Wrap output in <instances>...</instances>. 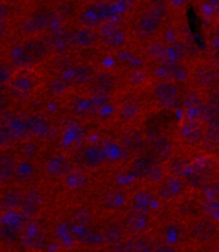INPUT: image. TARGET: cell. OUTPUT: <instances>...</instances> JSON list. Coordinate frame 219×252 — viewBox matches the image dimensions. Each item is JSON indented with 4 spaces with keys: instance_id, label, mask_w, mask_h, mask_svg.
<instances>
[{
    "instance_id": "cell-53",
    "label": "cell",
    "mask_w": 219,
    "mask_h": 252,
    "mask_svg": "<svg viewBox=\"0 0 219 252\" xmlns=\"http://www.w3.org/2000/svg\"><path fill=\"white\" fill-rule=\"evenodd\" d=\"M212 252H219V249H215V250H213Z\"/></svg>"
},
{
    "instance_id": "cell-20",
    "label": "cell",
    "mask_w": 219,
    "mask_h": 252,
    "mask_svg": "<svg viewBox=\"0 0 219 252\" xmlns=\"http://www.w3.org/2000/svg\"><path fill=\"white\" fill-rule=\"evenodd\" d=\"M71 110L75 116L79 118H88L97 111L91 97H79L74 99V102L71 104Z\"/></svg>"
},
{
    "instance_id": "cell-22",
    "label": "cell",
    "mask_w": 219,
    "mask_h": 252,
    "mask_svg": "<svg viewBox=\"0 0 219 252\" xmlns=\"http://www.w3.org/2000/svg\"><path fill=\"white\" fill-rule=\"evenodd\" d=\"M105 159V151L104 149L98 146V144H94V146L88 147L84 152V160L87 166L89 167H98L101 163H103Z\"/></svg>"
},
{
    "instance_id": "cell-45",
    "label": "cell",
    "mask_w": 219,
    "mask_h": 252,
    "mask_svg": "<svg viewBox=\"0 0 219 252\" xmlns=\"http://www.w3.org/2000/svg\"><path fill=\"white\" fill-rule=\"evenodd\" d=\"M117 194L118 193L111 192V193L108 194L107 197L105 198V205L109 207V209H115V207H117V206L121 204V203H119V202H121V198L119 199Z\"/></svg>"
},
{
    "instance_id": "cell-7",
    "label": "cell",
    "mask_w": 219,
    "mask_h": 252,
    "mask_svg": "<svg viewBox=\"0 0 219 252\" xmlns=\"http://www.w3.org/2000/svg\"><path fill=\"white\" fill-rule=\"evenodd\" d=\"M178 86L171 81H160L154 87V95L157 102L164 106H173L179 97Z\"/></svg>"
},
{
    "instance_id": "cell-48",
    "label": "cell",
    "mask_w": 219,
    "mask_h": 252,
    "mask_svg": "<svg viewBox=\"0 0 219 252\" xmlns=\"http://www.w3.org/2000/svg\"><path fill=\"white\" fill-rule=\"evenodd\" d=\"M154 252H177V250L169 245H162L156 248Z\"/></svg>"
},
{
    "instance_id": "cell-23",
    "label": "cell",
    "mask_w": 219,
    "mask_h": 252,
    "mask_svg": "<svg viewBox=\"0 0 219 252\" xmlns=\"http://www.w3.org/2000/svg\"><path fill=\"white\" fill-rule=\"evenodd\" d=\"M23 244L25 245V247L32 250H44L47 247L48 239L43 233L34 231L23 237Z\"/></svg>"
},
{
    "instance_id": "cell-37",
    "label": "cell",
    "mask_w": 219,
    "mask_h": 252,
    "mask_svg": "<svg viewBox=\"0 0 219 252\" xmlns=\"http://www.w3.org/2000/svg\"><path fill=\"white\" fill-rule=\"evenodd\" d=\"M79 239H80V242L85 245L96 246L98 244H101L102 241H104V237H103V235H99L95 232L87 231L80 235Z\"/></svg>"
},
{
    "instance_id": "cell-41",
    "label": "cell",
    "mask_w": 219,
    "mask_h": 252,
    "mask_svg": "<svg viewBox=\"0 0 219 252\" xmlns=\"http://www.w3.org/2000/svg\"><path fill=\"white\" fill-rule=\"evenodd\" d=\"M1 234L3 239H5L7 242H13L16 238H18V236H20L18 231H16L15 228H12V226H9V225L3 226L1 230Z\"/></svg>"
},
{
    "instance_id": "cell-30",
    "label": "cell",
    "mask_w": 219,
    "mask_h": 252,
    "mask_svg": "<svg viewBox=\"0 0 219 252\" xmlns=\"http://www.w3.org/2000/svg\"><path fill=\"white\" fill-rule=\"evenodd\" d=\"M88 183V176L80 171H72L66 176V185L71 189H81Z\"/></svg>"
},
{
    "instance_id": "cell-14",
    "label": "cell",
    "mask_w": 219,
    "mask_h": 252,
    "mask_svg": "<svg viewBox=\"0 0 219 252\" xmlns=\"http://www.w3.org/2000/svg\"><path fill=\"white\" fill-rule=\"evenodd\" d=\"M193 79L197 86L208 89L214 87L219 81V72L211 67H200L193 74Z\"/></svg>"
},
{
    "instance_id": "cell-26",
    "label": "cell",
    "mask_w": 219,
    "mask_h": 252,
    "mask_svg": "<svg viewBox=\"0 0 219 252\" xmlns=\"http://www.w3.org/2000/svg\"><path fill=\"white\" fill-rule=\"evenodd\" d=\"M152 202H153L152 194L149 191L142 190V191L137 192L134 196L133 201H131V207H133V210L136 212L147 213L149 212L150 209H151Z\"/></svg>"
},
{
    "instance_id": "cell-18",
    "label": "cell",
    "mask_w": 219,
    "mask_h": 252,
    "mask_svg": "<svg viewBox=\"0 0 219 252\" xmlns=\"http://www.w3.org/2000/svg\"><path fill=\"white\" fill-rule=\"evenodd\" d=\"M53 13L46 8L36 10L29 20V27L34 31L45 30L53 22Z\"/></svg>"
},
{
    "instance_id": "cell-11",
    "label": "cell",
    "mask_w": 219,
    "mask_h": 252,
    "mask_svg": "<svg viewBox=\"0 0 219 252\" xmlns=\"http://www.w3.org/2000/svg\"><path fill=\"white\" fill-rule=\"evenodd\" d=\"M46 172L54 176H67L73 170V163L64 155H57L46 162Z\"/></svg>"
},
{
    "instance_id": "cell-40",
    "label": "cell",
    "mask_w": 219,
    "mask_h": 252,
    "mask_svg": "<svg viewBox=\"0 0 219 252\" xmlns=\"http://www.w3.org/2000/svg\"><path fill=\"white\" fill-rule=\"evenodd\" d=\"M164 178V170L159 166V165H154L151 167V169L149 170V172L147 174V179L152 182V183H158Z\"/></svg>"
},
{
    "instance_id": "cell-32",
    "label": "cell",
    "mask_w": 219,
    "mask_h": 252,
    "mask_svg": "<svg viewBox=\"0 0 219 252\" xmlns=\"http://www.w3.org/2000/svg\"><path fill=\"white\" fill-rule=\"evenodd\" d=\"M188 54V49H187L184 43H174L167 49V55L171 57V61H179L183 60Z\"/></svg>"
},
{
    "instance_id": "cell-2",
    "label": "cell",
    "mask_w": 219,
    "mask_h": 252,
    "mask_svg": "<svg viewBox=\"0 0 219 252\" xmlns=\"http://www.w3.org/2000/svg\"><path fill=\"white\" fill-rule=\"evenodd\" d=\"M20 46L26 68L39 64L43 60H45L49 53L48 44L40 37L35 36L25 40Z\"/></svg>"
},
{
    "instance_id": "cell-15",
    "label": "cell",
    "mask_w": 219,
    "mask_h": 252,
    "mask_svg": "<svg viewBox=\"0 0 219 252\" xmlns=\"http://www.w3.org/2000/svg\"><path fill=\"white\" fill-rule=\"evenodd\" d=\"M216 225L211 221H200L192 230L193 238L201 244L210 243L216 236Z\"/></svg>"
},
{
    "instance_id": "cell-29",
    "label": "cell",
    "mask_w": 219,
    "mask_h": 252,
    "mask_svg": "<svg viewBox=\"0 0 219 252\" xmlns=\"http://www.w3.org/2000/svg\"><path fill=\"white\" fill-rule=\"evenodd\" d=\"M104 242L110 245H116L121 243L123 238V231L118 224H110L106 226L103 233Z\"/></svg>"
},
{
    "instance_id": "cell-10",
    "label": "cell",
    "mask_w": 219,
    "mask_h": 252,
    "mask_svg": "<svg viewBox=\"0 0 219 252\" xmlns=\"http://www.w3.org/2000/svg\"><path fill=\"white\" fill-rule=\"evenodd\" d=\"M185 107H186V113H187L186 118L198 120V121H202L209 108L206 102L204 103L201 99V97L195 93H191L186 97Z\"/></svg>"
},
{
    "instance_id": "cell-28",
    "label": "cell",
    "mask_w": 219,
    "mask_h": 252,
    "mask_svg": "<svg viewBox=\"0 0 219 252\" xmlns=\"http://www.w3.org/2000/svg\"><path fill=\"white\" fill-rule=\"evenodd\" d=\"M154 165L151 158H149L148 156H140L137 158L133 166H131V171H133L134 175L136 178L141 179V178H147V174L149 170Z\"/></svg>"
},
{
    "instance_id": "cell-6",
    "label": "cell",
    "mask_w": 219,
    "mask_h": 252,
    "mask_svg": "<svg viewBox=\"0 0 219 252\" xmlns=\"http://www.w3.org/2000/svg\"><path fill=\"white\" fill-rule=\"evenodd\" d=\"M162 20V12L157 9H152L143 13L138 21L137 29L138 33L142 37H151L160 28Z\"/></svg>"
},
{
    "instance_id": "cell-42",
    "label": "cell",
    "mask_w": 219,
    "mask_h": 252,
    "mask_svg": "<svg viewBox=\"0 0 219 252\" xmlns=\"http://www.w3.org/2000/svg\"><path fill=\"white\" fill-rule=\"evenodd\" d=\"M186 162L183 159H175L170 165V172L173 173V176H179L185 171Z\"/></svg>"
},
{
    "instance_id": "cell-51",
    "label": "cell",
    "mask_w": 219,
    "mask_h": 252,
    "mask_svg": "<svg viewBox=\"0 0 219 252\" xmlns=\"http://www.w3.org/2000/svg\"><path fill=\"white\" fill-rule=\"evenodd\" d=\"M186 0H172V2L175 4V5H180V4H182L183 2H185Z\"/></svg>"
},
{
    "instance_id": "cell-13",
    "label": "cell",
    "mask_w": 219,
    "mask_h": 252,
    "mask_svg": "<svg viewBox=\"0 0 219 252\" xmlns=\"http://www.w3.org/2000/svg\"><path fill=\"white\" fill-rule=\"evenodd\" d=\"M183 190L184 184L179 176H170L159 187L158 194L165 200H174L181 196Z\"/></svg>"
},
{
    "instance_id": "cell-1",
    "label": "cell",
    "mask_w": 219,
    "mask_h": 252,
    "mask_svg": "<svg viewBox=\"0 0 219 252\" xmlns=\"http://www.w3.org/2000/svg\"><path fill=\"white\" fill-rule=\"evenodd\" d=\"M111 14V4L106 0L91 2L79 13V22L84 27L96 28L105 22L109 21Z\"/></svg>"
},
{
    "instance_id": "cell-5",
    "label": "cell",
    "mask_w": 219,
    "mask_h": 252,
    "mask_svg": "<svg viewBox=\"0 0 219 252\" xmlns=\"http://www.w3.org/2000/svg\"><path fill=\"white\" fill-rule=\"evenodd\" d=\"M98 35L99 40L112 48H119L123 46L125 40H126L124 31L116 23L111 21L105 22L99 26Z\"/></svg>"
},
{
    "instance_id": "cell-17",
    "label": "cell",
    "mask_w": 219,
    "mask_h": 252,
    "mask_svg": "<svg viewBox=\"0 0 219 252\" xmlns=\"http://www.w3.org/2000/svg\"><path fill=\"white\" fill-rule=\"evenodd\" d=\"M95 68L90 64H81L75 68L71 75V83L74 86H83L90 84L95 77Z\"/></svg>"
},
{
    "instance_id": "cell-19",
    "label": "cell",
    "mask_w": 219,
    "mask_h": 252,
    "mask_svg": "<svg viewBox=\"0 0 219 252\" xmlns=\"http://www.w3.org/2000/svg\"><path fill=\"white\" fill-rule=\"evenodd\" d=\"M43 202L42 193L36 189H30L24 194V202L22 209L27 215H34L40 210Z\"/></svg>"
},
{
    "instance_id": "cell-9",
    "label": "cell",
    "mask_w": 219,
    "mask_h": 252,
    "mask_svg": "<svg viewBox=\"0 0 219 252\" xmlns=\"http://www.w3.org/2000/svg\"><path fill=\"white\" fill-rule=\"evenodd\" d=\"M98 40V31H96L94 28L83 27L72 33V44L79 48L93 47Z\"/></svg>"
},
{
    "instance_id": "cell-34",
    "label": "cell",
    "mask_w": 219,
    "mask_h": 252,
    "mask_svg": "<svg viewBox=\"0 0 219 252\" xmlns=\"http://www.w3.org/2000/svg\"><path fill=\"white\" fill-rule=\"evenodd\" d=\"M131 252H154L152 245L145 238H134L128 242Z\"/></svg>"
},
{
    "instance_id": "cell-4",
    "label": "cell",
    "mask_w": 219,
    "mask_h": 252,
    "mask_svg": "<svg viewBox=\"0 0 219 252\" xmlns=\"http://www.w3.org/2000/svg\"><path fill=\"white\" fill-rule=\"evenodd\" d=\"M179 135L181 140L188 147H196L203 142L205 130L201 124V121L185 118L180 126Z\"/></svg>"
},
{
    "instance_id": "cell-25",
    "label": "cell",
    "mask_w": 219,
    "mask_h": 252,
    "mask_svg": "<svg viewBox=\"0 0 219 252\" xmlns=\"http://www.w3.org/2000/svg\"><path fill=\"white\" fill-rule=\"evenodd\" d=\"M24 194L17 190H10L5 192L1 198V206L3 210L13 211L23 206Z\"/></svg>"
},
{
    "instance_id": "cell-54",
    "label": "cell",
    "mask_w": 219,
    "mask_h": 252,
    "mask_svg": "<svg viewBox=\"0 0 219 252\" xmlns=\"http://www.w3.org/2000/svg\"><path fill=\"white\" fill-rule=\"evenodd\" d=\"M154 1H157V0H154Z\"/></svg>"
},
{
    "instance_id": "cell-44",
    "label": "cell",
    "mask_w": 219,
    "mask_h": 252,
    "mask_svg": "<svg viewBox=\"0 0 219 252\" xmlns=\"http://www.w3.org/2000/svg\"><path fill=\"white\" fill-rule=\"evenodd\" d=\"M22 152H23L24 156L28 157V158H31V157H33V156L36 155L37 147L35 146L33 142H26L23 146Z\"/></svg>"
},
{
    "instance_id": "cell-38",
    "label": "cell",
    "mask_w": 219,
    "mask_h": 252,
    "mask_svg": "<svg viewBox=\"0 0 219 252\" xmlns=\"http://www.w3.org/2000/svg\"><path fill=\"white\" fill-rule=\"evenodd\" d=\"M75 221L80 224H89L92 221V214L89 210L84 209V207H78L77 210H75L74 214Z\"/></svg>"
},
{
    "instance_id": "cell-49",
    "label": "cell",
    "mask_w": 219,
    "mask_h": 252,
    "mask_svg": "<svg viewBox=\"0 0 219 252\" xmlns=\"http://www.w3.org/2000/svg\"><path fill=\"white\" fill-rule=\"evenodd\" d=\"M210 4L214 8H219V0H209Z\"/></svg>"
},
{
    "instance_id": "cell-47",
    "label": "cell",
    "mask_w": 219,
    "mask_h": 252,
    "mask_svg": "<svg viewBox=\"0 0 219 252\" xmlns=\"http://www.w3.org/2000/svg\"><path fill=\"white\" fill-rule=\"evenodd\" d=\"M112 252H131L129 244L127 243H119L116 244L112 248Z\"/></svg>"
},
{
    "instance_id": "cell-52",
    "label": "cell",
    "mask_w": 219,
    "mask_h": 252,
    "mask_svg": "<svg viewBox=\"0 0 219 252\" xmlns=\"http://www.w3.org/2000/svg\"><path fill=\"white\" fill-rule=\"evenodd\" d=\"M3 1H4L5 3H12V2L17 1V0H3Z\"/></svg>"
},
{
    "instance_id": "cell-8",
    "label": "cell",
    "mask_w": 219,
    "mask_h": 252,
    "mask_svg": "<svg viewBox=\"0 0 219 252\" xmlns=\"http://www.w3.org/2000/svg\"><path fill=\"white\" fill-rule=\"evenodd\" d=\"M91 89L94 94L103 96H108L116 89L117 81L114 75L108 72L96 74L95 77L90 83Z\"/></svg>"
},
{
    "instance_id": "cell-27",
    "label": "cell",
    "mask_w": 219,
    "mask_h": 252,
    "mask_svg": "<svg viewBox=\"0 0 219 252\" xmlns=\"http://www.w3.org/2000/svg\"><path fill=\"white\" fill-rule=\"evenodd\" d=\"M139 106L134 102H125L121 105L120 108H119L118 116L119 119L121 120L122 122H130L136 119V117L139 115Z\"/></svg>"
},
{
    "instance_id": "cell-3",
    "label": "cell",
    "mask_w": 219,
    "mask_h": 252,
    "mask_svg": "<svg viewBox=\"0 0 219 252\" xmlns=\"http://www.w3.org/2000/svg\"><path fill=\"white\" fill-rule=\"evenodd\" d=\"M37 86V78L35 74L27 68H21L11 78L12 91L18 97H27L34 92Z\"/></svg>"
},
{
    "instance_id": "cell-24",
    "label": "cell",
    "mask_w": 219,
    "mask_h": 252,
    "mask_svg": "<svg viewBox=\"0 0 219 252\" xmlns=\"http://www.w3.org/2000/svg\"><path fill=\"white\" fill-rule=\"evenodd\" d=\"M154 152L159 160H168L173 152L172 142L166 137H160L154 142Z\"/></svg>"
},
{
    "instance_id": "cell-50",
    "label": "cell",
    "mask_w": 219,
    "mask_h": 252,
    "mask_svg": "<svg viewBox=\"0 0 219 252\" xmlns=\"http://www.w3.org/2000/svg\"><path fill=\"white\" fill-rule=\"evenodd\" d=\"M215 35L217 39L219 40V21L217 22V25H216V28H215Z\"/></svg>"
},
{
    "instance_id": "cell-21",
    "label": "cell",
    "mask_w": 219,
    "mask_h": 252,
    "mask_svg": "<svg viewBox=\"0 0 219 252\" xmlns=\"http://www.w3.org/2000/svg\"><path fill=\"white\" fill-rule=\"evenodd\" d=\"M17 169L16 158L11 154H2L0 158V179L2 183L10 181Z\"/></svg>"
},
{
    "instance_id": "cell-46",
    "label": "cell",
    "mask_w": 219,
    "mask_h": 252,
    "mask_svg": "<svg viewBox=\"0 0 219 252\" xmlns=\"http://www.w3.org/2000/svg\"><path fill=\"white\" fill-rule=\"evenodd\" d=\"M51 90L55 94H62L66 90V86L63 81L54 80L53 83H51Z\"/></svg>"
},
{
    "instance_id": "cell-35",
    "label": "cell",
    "mask_w": 219,
    "mask_h": 252,
    "mask_svg": "<svg viewBox=\"0 0 219 252\" xmlns=\"http://www.w3.org/2000/svg\"><path fill=\"white\" fill-rule=\"evenodd\" d=\"M8 130L11 135V137L13 139H21L25 135V131H28V127L26 123H22L21 121H12L9 125H8Z\"/></svg>"
},
{
    "instance_id": "cell-39",
    "label": "cell",
    "mask_w": 219,
    "mask_h": 252,
    "mask_svg": "<svg viewBox=\"0 0 219 252\" xmlns=\"http://www.w3.org/2000/svg\"><path fill=\"white\" fill-rule=\"evenodd\" d=\"M203 121L208 127H219V110L209 107Z\"/></svg>"
},
{
    "instance_id": "cell-16",
    "label": "cell",
    "mask_w": 219,
    "mask_h": 252,
    "mask_svg": "<svg viewBox=\"0 0 219 252\" xmlns=\"http://www.w3.org/2000/svg\"><path fill=\"white\" fill-rule=\"evenodd\" d=\"M26 124L29 133L36 137L46 136L51 130V124H49L48 120L42 115L30 116L27 119Z\"/></svg>"
},
{
    "instance_id": "cell-36",
    "label": "cell",
    "mask_w": 219,
    "mask_h": 252,
    "mask_svg": "<svg viewBox=\"0 0 219 252\" xmlns=\"http://www.w3.org/2000/svg\"><path fill=\"white\" fill-rule=\"evenodd\" d=\"M53 43L57 49H63L68 43L72 44V34H67L66 31L61 29L54 35Z\"/></svg>"
},
{
    "instance_id": "cell-12",
    "label": "cell",
    "mask_w": 219,
    "mask_h": 252,
    "mask_svg": "<svg viewBox=\"0 0 219 252\" xmlns=\"http://www.w3.org/2000/svg\"><path fill=\"white\" fill-rule=\"evenodd\" d=\"M149 223L150 218L147 213L134 211L125 219V229L130 234H140L148 229Z\"/></svg>"
},
{
    "instance_id": "cell-33",
    "label": "cell",
    "mask_w": 219,
    "mask_h": 252,
    "mask_svg": "<svg viewBox=\"0 0 219 252\" xmlns=\"http://www.w3.org/2000/svg\"><path fill=\"white\" fill-rule=\"evenodd\" d=\"M124 146L129 151H138L142 147V138L137 131H129L128 134L125 135L123 140Z\"/></svg>"
},
{
    "instance_id": "cell-43",
    "label": "cell",
    "mask_w": 219,
    "mask_h": 252,
    "mask_svg": "<svg viewBox=\"0 0 219 252\" xmlns=\"http://www.w3.org/2000/svg\"><path fill=\"white\" fill-rule=\"evenodd\" d=\"M206 104L210 108L219 110V91H213L209 94L208 98H206Z\"/></svg>"
},
{
    "instance_id": "cell-31",
    "label": "cell",
    "mask_w": 219,
    "mask_h": 252,
    "mask_svg": "<svg viewBox=\"0 0 219 252\" xmlns=\"http://www.w3.org/2000/svg\"><path fill=\"white\" fill-rule=\"evenodd\" d=\"M203 144L210 150L219 147V127H208L205 129Z\"/></svg>"
}]
</instances>
